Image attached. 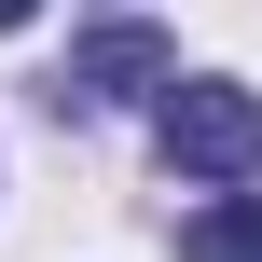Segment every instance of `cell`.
Masks as SVG:
<instances>
[{"mask_svg": "<svg viewBox=\"0 0 262 262\" xmlns=\"http://www.w3.org/2000/svg\"><path fill=\"white\" fill-rule=\"evenodd\" d=\"M152 138L180 180H262V97L249 83H166L152 97Z\"/></svg>", "mask_w": 262, "mask_h": 262, "instance_id": "6da1fadb", "label": "cell"}, {"mask_svg": "<svg viewBox=\"0 0 262 262\" xmlns=\"http://www.w3.org/2000/svg\"><path fill=\"white\" fill-rule=\"evenodd\" d=\"M152 83H166V41H152V28H97V41L55 69V97H69V111H138Z\"/></svg>", "mask_w": 262, "mask_h": 262, "instance_id": "7a4b0ae2", "label": "cell"}, {"mask_svg": "<svg viewBox=\"0 0 262 262\" xmlns=\"http://www.w3.org/2000/svg\"><path fill=\"white\" fill-rule=\"evenodd\" d=\"M180 262H262V193H221L180 221Z\"/></svg>", "mask_w": 262, "mask_h": 262, "instance_id": "3957f363", "label": "cell"}, {"mask_svg": "<svg viewBox=\"0 0 262 262\" xmlns=\"http://www.w3.org/2000/svg\"><path fill=\"white\" fill-rule=\"evenodd\" d=\"M28 14H41V0H0V28H28Z\"/></svg>", "mask_w": 262, "mask_h": 262, "instance_id": "277c9868", "label": "cell"}]
</instances>
